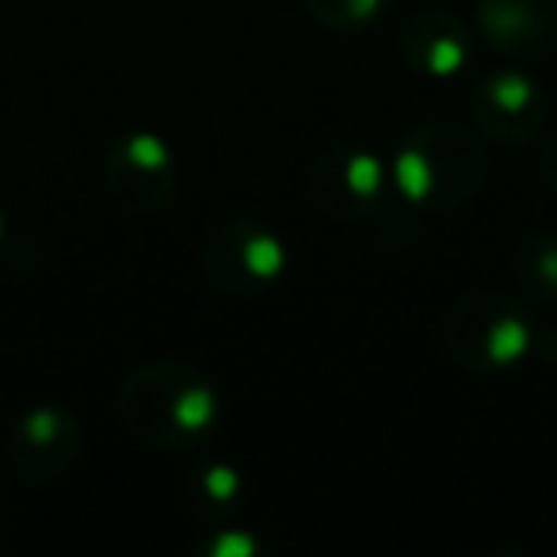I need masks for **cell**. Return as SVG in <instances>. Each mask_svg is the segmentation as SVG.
<instances>
[{
	"instance_id": "cell-1",
	"label": "cell",
	"mask_w": 557,
	"mask_h": 557,
	"mask_svg": "<svg viewBox=\"0 0 557 557\" xmlns=\"http://www.w3.org/2000/svg\"><path fill=\"white\" fill-rule=\"evenodd\" d=\"M119 412L141 443L164 455H187L218 432L222 394L210 374L187 359H149L123 379Z\"/></svg>"
},
{
	"instance_id": "cell-2",
	"label": "cell",
	"mask_w": 557,
	"mask_h": 557,
	"mask_svg": "<svg viewBox=\"0 0 557 557\" xmlns=\"http://www.w3.org/2000/svg\"><path fill=\"white\" fill-rule=\"evenodd\" d=\"M488 180V153L473 131L450 119L420 123L397 141L389 184L417 210L447 214L470 202Z\"/></svg>"
},
{
	"instance_id": "cell-3",
	"label": "cell",
	"mask_w": 557,
	"mask_h": 557,
	"mask_svg": "<svg viewBox=\"0 0 557 557\" xmlns=\"http://www.w3.org/2000/svg\"><path fill=\"white\" fill-rule=\"evenodd\" d=\"M440 344L455 371L496 379L511 374L534 351V321L519 298L493 287H473L447 306Z\"/></svg>"
},
{
	"instance_id": "cell-4",
	"label": "cell",
	"mask_w": 557,
	"mask_h": 557,
	"mask_svg": "<svg viewBox=\"0 0 557 557\" xmlns=\"http://www.w3.org/2000/svg\"><path fill=\"white\" fill-rule=\"evenodd\" d=\"M202 275L218 295L263 298L287 275V240L256 218H230L202 240Z\"/></svg>"
},
{
	"instance_id": "cell-5",
	"label": "cell",
	"mask_w": 557,
	"mask_h": 557,
	"mask_svg": "<svg viewBox=\"0 0 557 557\" xmlns=\"http://www.w3.org/2000/svg\"><path fill=\"white\" fill-rule=\"evenodd\" d=\"M103 187L119 202V210L149 218L176 199L180 161L161 134L131 131L115 138V146L103 157Z\"/></svg>"
},
{
	"instance_id": "cell-6",
	"label": "cell",
	"mask_w": 557,
	"mask_h": 557,
	"mask_svg": "<svg viewBox=\"0 0 557 557\" xmlns=\"http://www.w3.org/2000/svg\"><path fill=\"white\" fill-rule=\"evenodd\" d=\"M470 115L473 126L488 141L504 149H519L542 138L549 119V100L531 73H523L519 65H500V70H488L473 81Z\"/></svg>"
},
{
	"instance_id": "cell-7",
	"label": "cell",
	"mask_w": 557,
	"mask_h": 557,
	"mask_svg": "<svg viewBox=\"0 0 557 557\" xmlns=\"http://www.w3.org/2000/svg\"><path fill=\"white\" fill-rule=\"evenodd\" d=\"M389 169L363 146H329L306 176V195L329 222H367L382 207Z\"/></svg>"
},
{
	"instance_id": "cell-8",
	"label": "cell",
	"mask_w": 557,
	"mask_h": 557,
	"mask_svg": "<svg viewBox=\"0 0 557 557\" xmlns=\"http://www.w3.org/2000/svg\"><path fill=\"white\" fill-rule=\"evenodd\" d=\"M81 450H85V428H81L77 412L65 405H32L4 440L12 470L27 485L62 481L81 462Z\"/></svg>"
},
{
	"instance_id": "cell-9",
	"label": "cell",
	"mask_w": 557,
	"mask_h": 557,
	"mask_svg": "<svg viewBox=\"0 0 557 557\" xmlns=\"http://www.w3.org/2000/svg\"><path fill=\"white\" fill-rule=\"evenodd\" d=\"M473 20L500 58L531 62L557 50V0H478Z\"/></svg>"
},
{
	"instance_id": "cell-10",
	"label": "cell",
	"mask_w": 557,
	"mask_h": 557,
	"mask_svg": "<svg viewBox=\"0 0 557 557\" xmlns=\"http://www.w3.org/2000/svg\"><path fill=\"white\" fill-rule=\"evenodd\" d=\"M405 65L420 77L450 81L470 65L473 58V32L443 9H420L405 16L401 39H397Z\"/></svg>"
},
{
	"instance_id": "cell-11",
	"label": "cell",
	"mask_w": 557,
	"mask_h": 557,
	"mask_svg": "<svg viewBox=\"0 0 557 557\" xmlns=\"http://www.w3.org/2000/svg\"><path fill=\"white\" fill-rule=\"evenodd\" d=\"M245 500V473L225 458H207L184 478V504L199 523H225Z\"/></svg>"
},
{
	"instance_id": "cell-12",
	"label": "cell",
	"mask_w": 557,
	"mask_h": 557,
	"mask_svg": "<svg viewBox=\"0 0 557 557\" xmlns=\"http://www.w3.org/2000/svg\"><path fill=\"white\" fill-rule=\"evenodd\" d=\"M511 278L531 302H557V230H531L519 240Z\"/></svg>"
},
{
	"instance_id": "cell-13",
	"label": "cell",
	"mask_w": 557,
	"mask_h": 557,
	"mask_svg": "<svg viewBox=\"0 0 557 557\" xmlns=\"http://www.w3.org/2000/svg\"><path fill=\"white\" fill-rule=\"evenodd\" d=\"M306 9H310V16L318 20L325 32L359 35L379 24V20L394 9V0H306Z\"/></svg>"
},
{
	"instance_id": "cell-14",
	"label": "cell",
	"mask_w": 557,
	"mask_h": 557,
	"mask_svg": "<svg viewBox=\"0 0 557 557\" xmlns=\"http://www.w3.org/2000/svg\"><path fill=\"white\" fill-rule=\"evenodd\" d=\"M202 554H207V557H256V554H260V542H256V534L218 523L214 539L202 546Z\"/></svg>"
},
{
	"instance_id": "cell-15",
	"label": "cell",
	"mask_w": 557,
	"mask_h": 557,
	"mask_svg": "<svg viewBox=\"0 0 557 557\" xmlns=\"http://www.w3.org/2000/svg\"><path fill=\"white\" fill-rule=\"evenodd\" d=\"M539 180L557 195V131H549L539 149Z\"/></svg>"
},
{
	"instance_id": "cell-16",
	"label": "cell",
	"mask_w": 557,
	"mask_h": 557,
	"mask_svg": "<svg viewBox=\"0 0 557 557\" xmlns=\"http://www.w3.org/2000/svg\"><path fill=\"white\" fill-rule=\"evenodd\" d=\"M534 351L546 367L557 371V325H549L546 333H534Z\"/></svg>"
},
{
	"instance_id": "cell-17",
	"label": "cell",
	"mask_w": 557,
	"mask_h": 557,
	"mask_svg": "<svg viewBox=\"0 0 557 557\" xmlns=\"http://www.w3.org/2000/svg\"><path fill=\"white\" fill-rule=\"evenodd\" d=\"M4 233H9V207L0 199V245H4Z\"/></svg>"
}]
</instances>
